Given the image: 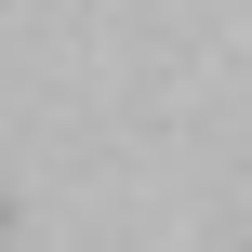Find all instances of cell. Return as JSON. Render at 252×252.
Wrapping results in <instances>:
<instances>
[{"mask_svg":"<svg viewBox=\"0 0 252 252\" xmlns=\"http://www.w3.org/2000/svg\"><path fill=\"white\" fill-rule=\"evenodd\" d=\"M0 226H13V213H0Z\"/></svg>","mask_w":252,"mask_h":252,"instance_id":"1","label":"cell"}]
</instances>
